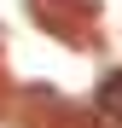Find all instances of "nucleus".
I'll return each mask as SVG.
<instances>
[{
    "label": "nucleus",
    "instance_id": "1",
    "mask_svg": "<svg viewBox=\"0 0 122 128\" xmlns=\"http://www.w3.org/2000/svg\"><path fill=\"white\" fill-rule=\"evenodd\" d=\"M99 111H105V116H122V70H111L105 82H99Z\"/></svg>",
    "mask_w": 122,
    "mask_h": 128
}]
</instances>
